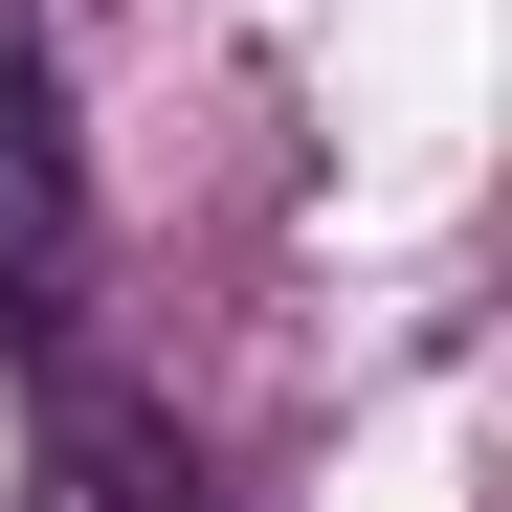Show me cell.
I'll use <instances>...</instances> for the list:
<instances>
[{"label": "cell", "mask_w": 512, "mask_h": 512, "mask_svg": "<svg viewBox=\"0 0 512 512\" xmlns=\"http://www.w3.org/2000/svg\"><path fill=\"white\" fill-rule=\"evenodd\" d=\"M45 490H67V512H201V446L67 379V401H45Z\"/></svg>", "instance_id": "2"}, {"label": "cell", "mask_w": 512, "mask_h": 512, "mask_svg": "<svg viewBox=\"0 0 512 512\" xmlns=\"http://www.w3.org/2000/svg\"><path fill=\"white\" fill-rule=\"evenodd\" d=\"M67 290H90V134L45 0H0V334H67Z\"/></svg>", "instance_id": "1"}]
</instances>
